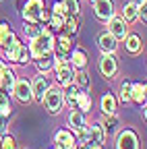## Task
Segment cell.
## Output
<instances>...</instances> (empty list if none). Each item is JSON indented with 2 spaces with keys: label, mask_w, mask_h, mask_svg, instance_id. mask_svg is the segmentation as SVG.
<instances>
[{
  "label": "cell",
  "mask_w": 147,
  "mask_h": 149,
  "mask_svg": "<svg viewBox=\"0 0 147 149\" xmlns=\"http://www.w3.org/2000/svg\"><path fill=\"white\" fill-rule=\"evenodd\" d=\"M54 44H56V33H54L48 25H42L40 35H35L33 40H29V44H27L31 60L40 58V56H44V54H52L54 52Z\"/></svg>",
  "instance_id": "obj_1"
},
{
  "label": "cell",
  "mask_w": 147,
  "mask_h": 149,
  "mask_svg": "<svg viewBox=\"0 0 147 149\" xmlns=\"http://www.w3.org/2000/svg\"><path fill=\"white\" fill-rule=\"evenodd\" d=\"M42 106L48 110V114H52V116L60 114L62 108H64V89L52 83L48 87V91L44 93V97H42Z\"/></svg>",
  "instance_id": "obj_2"
},
{
  "label": "cell",
  "mask_w": 147,
  "mask_h": 149,
  "mask_svg": "<svg viewBox=\"0 0 147 149\" xmlns=\"http://www.w3.org/2000/svg\"><path fill=\"white\" fill-rule=\"evenodd\" d=\"M2 52H4V60L10 62V64H19V66H23V64H29V62H31L29 48L19 40V37H15V42H13L8 48H4Z\"/></svg>",
  "instance_id": "obj_3"
},
{
  "label": "cell",
  "mask_w": 147,
  "mask_h": 149,
  "mask_svg": "<svg viewBox=\"0 0 147 149\" xmlns=\"http://www.w3.org/2000/svg\"><path fill=\"white\" fill-rule=\"evenodd\" d=\"M98 68H100V74L106 81H114L118 70H120L116 54H102L100 56V62H98Z\"/></svg>",
  "instance_id": "obj_4"
},
{
  "label": "cell",
  "mask_w": 147,
  "mask_h": 149,
  "mask_svg": "<svg viewBox=\"0 0 147 149\" xmlns=\"http://www.w3.org/2000/svg\"><path fill=\"white\" fill-rule=\"evenodd\" d=\"M54 81H56L58 87L66 89L68 85H72V77H75V68H72V64L68 62V58L64 62H58L54 64Z\"/></svg>",
  "instance_id": "obj_5"
},
{
  "label": "cell",
  "mask_w": 147,
  "mask_h": 149,
  "mask_svg": "<svg viewBox=\"0 0 147 149\" xmlns=\"http://www.w3.org/2000/svg\"><path fill=\"white\" fill-rule=\"evenodd\" d=\"M114 149H141V141L135 128H122L120 133L116 135V143Z\"/></svg>",
  "instance_id": "obj_6"
},
{
  "label": "cell",
  "mask_w": 147,
  "mask_h": 149,
  "mask_svg": "<svg viewBox=\"0 0 147 149\" xmlns=\"http://www.w3.org/2000/svg\"><path fill=\"white\" fill-rule=\"evenodd\" d=\"M46 8V0H25L21 6V19L29 23H40V15Z\"/></svg>",
  "instance_id": "obj_7"
},
{
  "label": "cell",
  "mask_w": 147,
  "mask_h": 149,
  "mask_svg": "<svg viewBox=\"0 0 147 149\" xmlns=\"http://www.w3.org/2000/svg\"><path fill=\"white\" fill-rule=\"evenodd\" d=\"M10 95H15V100L19 104H31L33 102V93H31V81L23 79V77H17L15 87L10 91Z\"/></svg>",
  "instance_id": "obj_8"
},
{
  "label": "cell",
  "mask_w": 147,
  "mask_h": 149,
  "mask_svg": "<svg viewBox=\"0 0 147 149\" xmlns=\"http://www.w3.org/2000/svg\"><path fill=\"white\" fill-rule=\"evenodd\" d=\"M106 31L120 44L124 37H126V33H128V25H126V21H124L120 15H114V17H110L108 21H106Z\"/></svg>",
  "instance_id": "obj_9"
},
{
  "label": "cell",
  "mask_w": 147,
  "mask_h": 149,
  "mask_svg": "<svg viewBox=\"0 0 147 149\" xmlns=\"http://www.w3.org/2000/svg\"><path fill=\"white\" fill-rule=\"evenodd\" d=\"M91 6H93L95 19H98V21H102V23H106L110 17L116 15V4H114V0H95Z\"/></svg>",
  "instance_id": "obj_10"
},
{
  "label": "cell",
  "mask_w": 147,
  "mask_h": 149,
  "mask_svg": "<svg viewBox=\"0 0 147 149\" xmlns=\"http://www.w3.org/2000/svg\"><path fill=\"white\" fill-rule=\"evenodd\" d=\"M15 81H17L15 68H13L6 60H2V62H0V89L6 91L8 95H10V91H13V87H15Z\"/></svg>",
  "instance_id": "obj_11"
},
{
  "label": "cell",
  "mask_w": 147,
  "mask_h": 149,
  "mask_svg": "<svg viewBox=\"0 0 147 149\" xmlns=\"http://www.w3.org/2000/svg\"><path fill=\"white\" fill-rule=\"evenodd\" d=\"M52 143L60 147V149H77V139H75V133H72L70 128H58L56 133H54V139Z\"/></svg>",
  "instance_id": "obj_12"
},
{
  "label": "cell",
  "mask_w": 147,
  "mask_h": 149,
  "mask_svg": "<svg viewBox=\"0 0 147 149\" xmlns=\"http://www.w3.org/2000/svg\"><path fill=\"white\" fill-rule=\"evenodd\" d=\"M50 85H52V81H50L48 74H44V72H38V74H35L33 81H31V93H33V100L42 104V97H44V93L48 91Z\"/></svg>",
  "instance_id": "obj_13"
},
{
  "label": "cell",
  "mask_w": 147,
  "mask_h": 149,
  "mask_svg": "<svg viewBox=\"0 0 147 149\" xmlns=\"http://www.w3.org/2000/svg\"><path fill=\"white\" fill-rule=\"evenodd\" d=\"M68 62L72 64L75 70H83L89 64V56H87V52L83 48H75V46H72V50L68 52Z\"/></svg>",
  "instance_id": "obj_14"
},
{
  "label": "cell",
  "mask_w": 147,
  "mask_h": 149,
  "mask_svg": "<svg viewBox=\"0 0 147 149\" xmlns=\"http://www.w3.org/2000/svg\"><path fill=\"white\" fill-rule=\"evenodd\" d=\"M106 130L102 126V122H87V143H106Z\"/></svg>",
  "instance_id": "obj_15"
},
{
  "label": "cell",
  "mask_w": 147,
  "mask_h": 149,
  "mask_svg": "<svg viewBox=\"0 0 147 149\" xmlns=\"http://www.w3.org/2000/svg\"><path fill=\"white\" fill-rule=\"evenodd\" d=\"M98 50H100L102 54H116L118 42H116L108 31H102V33L98 35Z\"/></svg>",
  "instance_id": "obj_16"
},
{
  "label": "cell",
  "mask_w": 147,
  "mask_h": 149,
  "mask_svg": "<svg viewBox=\"0 0 147 149\" xmlns=\"http://www.w3.org/2000/svg\"><path fill=\"white\" fill-rule=\"evenodd\" d=\"M124 50L126 54H131V56H139L143 52V40H141V35L139 33H126L124 37Z\"/></svg>",
  "instance_id": "obj_17"
},
{
  "label": "cell",
  "mask_w": 147,
  "mask_h": 149,
  "mask_svg": "<svg viewBox=\"0 0 147 149\" xmlns=\"http://www.w3.org/2000/svg\"><path fill=\"white\" fill-rule=\"evenodd\" d=\"M100 110H102V114H104V116L116 114V110H118V100H116L114 93L106 91L104 95L100 97Z\"/></svg>",
  "instance_id": "obj_18"
},
{
  "label": "cell",
  "mask_w": 147,
  "mask_h": 149,
  "mask_svg": "<svg viewBox=\"0 0 147 149\" xmlns=\"http://www.w3.org/2000/svg\"><path fill=\"white\" fill-rule=\"evenodd\" d=\"M147 100V85L145 81H133L131 83V102L137 106H145Z\"/></svg>",
  "instance_id": "obj_19"
},
{
  "label": "cell",
  "mask_w": 147,
  "mask_h": 149,
  "mask_svg": "<svg viewBox=\"0 0 147 149\" xmlns=\"http://www.w3.org/2000/svg\"><path fill=\"white\" fill-rule=\"evenodd\" d=\"M15 37H17V33H15V29L10 27V23L0 21V50L8 48V46L15 42Z\"/></svg>",
  "instance_id": "obj_20"
},
{
  "label": "cell",
  "mask_w": 147,
  "mask_h": 149,
  "mask_svg": "<svg viewBox=\"0 0 147 149\" xmlns=\"http://www.w3.org/2000/svg\"><path fill=\"white\" fill-rule=\"evenodd\" d=\"M81 91H83V89H79L75 83L68 85V87L64 89V106H66L68 110H77V102H79Z\"/></svg>",
  "instance_id": "obj_21"
},
{
  "label": "cell",
  "mask_w": 147,
  "mask_h": 149,
  "mask_svg": "<svg viewBox=\"0 0 147 149\" xmlns=\"http://www.w3.org/2000/svg\"><path fill=\"white\" fill-rule=\"evenodd\" d=\"M79 27H81V19H79V15H66L60 33H66V35H70V37H75V35L79 33Z\"/></svg>",
  "instance_id": "obj_22"
},
{
  "label": "cell",
  "mask_w": 147,
  "mask_h": 149,
  "mask_svg": "<svg viewBox=\"0 0 147 149\" xmlns=\"http://www.w3.org/2000/svg\"><path fill=\"white\" fill-rule=\"evenodd\" d=\"M137 8H139V4H135L133 0H128V2L122 4V8H120V17L126 21V25H131V23L137 21Z\"/></svg>",
  "instance_id": "obj_23"
},
{
  "label": "cell",
  "mask_w": 147,
  "mask_h": 149,
  "mask_svg": "<svg viewBox=\"0 0 147 149\" xmlns=\"http://www.w3.org/2000/svg\"><path fill=\"white\" fill-rule=\"evenodd\" d=\"M33 64H35V68H38V72L48 74L54 68V56L52 54H44V56H40V58H35Z\"/></svg>",
  "instance_id": "obj_24"
},
{
  "label": "cell",
  "mask_w": 147,
  "mask_h": 149,
  "mask_svg": "<svg viewBox=\"0 0 147 149\" xmlns=\"http://www.w3.org/2000/svg\"><path fill=\"white\" fill-rule=\"evenodd\" d=\"M85 116L87 114H83L81 110H70V114H68V128L70 130H77V128L85 126L87 124V118Z\"/></svg>",
  "instance_id": "obj_25"
},
{
  "label": "cell",
  "mask_w": 147,
  "mask_h": 149,
  "mask_svg": "<svg viewBox=\"0 0 147 149\" xmlns=\"http://www.w3.org/2000/svg\"><path fill=\"white\" fill-rule=\"evenodd\" d=\"M0 116L4 120H8L13 116V104H10V95L6 91L0 89Z\"/></svg>",
  "instance_id": "obj_26"
},
{
  "label": "cell",
  "mask_w": 147,
  "mask_h": 149,
  "mask_svg": "<svg viewBox=\"0 0 147 149\" xmlns=\"http://www.w3.org/2000/svg\"><path fill=\"white\" fill-rule=\"evenodd\" d=\"M100 122H102V126H104V130H106V135H114V133H118V124H120V120H118L116 114L104 116Z\"/></svg>",
  "instance_id": "obj_27"
},
{
  "label": "cell",
  "mask_w": 147,
  "mask_h": 149,
  "mask_svg": "<svg viewBox=\"0 0 147 149\" xmlns=\"http://www.w3.org/2000/svg\"><path fill=\"white\" fill-rule=\"evenodd\" d=\"M131 83L133 81H128V79H124L122 83H120V87H118V104H131Z\"/></svg>",
  "instance_id": "obj_28"
},
{
  "label": "cell",
  "mask_w": 147,
  "mask_h": 149,
  "mask_svg": "<svg viewBox=\"0 0 147 149\" xmlns=\"http://www.w3.org/2000/svg\"><path fill=\"white\" fill-rule=\"evenodd\" d=\"M93 108V100H91V93L85 89L81 91V95H79V102H77V110H81L83 114H87V112Z\"/></svg>",
  "instance_id": "obj_29"
},
{
  "label": "cell",
  "mask_w": 147,
  "mask_h": 149,
  "mask_svg": "<svg viewBox=\"0 0 147 149\" xmlns=\"http://www.w3.org/2000/svg\"><path fill=\"white\" fill-rule=\"evenodd\" d=\"M72 83H75L79 89H89V85H91V79H89V74H87V70L83 68V70H75V77H72Z\"/></svg>",
  "instance_id": "obj_30"
},
{
  "label": "cell",
  "mask_w": 147,
  "mask_h": 149,
  "mask_svg": "<svg viewBox=\"0 0 147 149\" xmlns=\"http://www.w3.org/2000/svg\"><path fill=\"white\" fill-rule=\"evenodd\" d=\"M42 31V25L40 23H29V21H23V35L27 40H33L35 35H40Z\"/></svg>",
  "instance_id": "obj_31"
},
{
  "label": "cell",
  "mask_w": 147,
  "mask_h": 149,
  "mask_svg": "<svg viewBox=\"0 0 147 149\" xmlns=\"http://www.w3.org/2000/svg\"><path fill=\"white\" fill-rule=\"evenodd\" d=\"M64 19H66V15H54V13H52V19H50L48 27H50L54 33H60V31H62V25H64Z\"/></svg>",
  "instance_id": "obj_32"
},
{
  "label": "cell",
  "mask_w": 147,
  "mask_h": 149,
  "mask_svg": "<svg viewBox=\"0 0 147 149\" xmlns=\"http://www.w3.org/2000/svg\"><path fill=\"white\" fill-rule=\"evenodd\" d=\"M66 15H81V0H62Z\"/></svg>",
  "instance_id": "obj_33"
},
{
  "label": "cell",
  "mask_w": 147,
  "mask_h": 149,
  "mask_svg": "<svg viewBox=\"0 0 147 149\" xmlns=\"http://www.w3.org/2000/svg\"><path fill=\"white\" fill-rule=\"evenodd\" d=\"M19 145H17V139L13 135H2V139H0V149H17Z\"/></svg>",
  "instance_id": "obj_34"
},
{
  "label": "cell",
  "mask_w": 147,
  "mask_h": 149,
  "mask_svg": "<svg viewBox=\"0 0 147 149\" xmlns=\"http://www.w3.org/2000/svg\"><path fill=\"white\" fill-rule=\"evenodd\" d=\"M137 21H141V23L147 21V2L139 4V8H137Z\"/></svg>",
  "instance_id": "obj_35"
},
{
  "label": "cell",
  "mask_w": 147,
  "mask_h": 149,
  "mask_svg": "<svg viewBox=\"0 0 147 149\" xmlns=\"http://www.w3.org/2000/svg\"><path fill=\"white\" fill-rule=\"evenodd\" d=\"M52 13H54V15H66V8H64V4H62V0H54Z\"/></svg>",
  "instance_id": "obj_36"
},
{
  "label": "cell",
  "mask_w": 147,
  "mask_h": 149,
  "mask_svg": "<svg viewBox=\"0 0 147 149\" xmlns=\"http://www.w3.org/2000/svg\"><path fill=\"white\" fill-rule=\"evenodd\" d=\"M83 147H85V149H104L102 143H85Z\"/></svg>",
  "instance_id": "obj_37"
},
{
  "label": "cell",
  "mask_w": 147,
  "mask_h": 149,
  "mask_svg": "<svg viewBox=\"0 0 147 149\" xmlns=\"http://www.w3.org/2000/svg\"><path fill=\"white\" fill-rule=\"evenodd\" d=\"M141 118H143V120L147 118V112H145V106H141Z\"/></svg>",
  "instance_id": "obj_38"
},
{
  "label": "cell",
  "mask_w": 147,
  "mask_h": 149,
  "mask_svg": "<svg viewBox=\"0 0 147 149\" xmlns=\"http://www.w3.org/2000/svg\"><path fill=\"white\" fill-rule=\"evenodd\" d=\"M135 4H143V2H147V0H133Z\"/></svg>",
  "instance_id": "obj_39"
},
{
  "label": "cell",
  "mask_w": 147,
  "mask_h": 149,
  "mask_svg": "<svg viewBox=\"0 0 147 149\" xmlns=\"http://www.w3.org/2000/svg\"><path fill=\"white\" fill-rule=\"evenodd\" d=\"M2 126H4V118L0 116V130H2Z\"/></svg>",
  "instance_id": "obj_40"
},
{
  "label": "cell",
  "mask_w": 147,
  "mask_h": 149,
  "mask_svg": "<svg viewBox=\"0 0 147 149\" xmlns=\"http://www.w3.org/2000/svg\"><path fill=\"white\" fill-rule=\"evenodd\" d=\"M87 2H89V4H93V2H95V0H87Z\"/></svg>",
  "instance_id": "obj_41"
},
{
  "label": "cell",
  "mask_w": 147,
  "mask_h": 149,
  "mask_svg": "<svg viewBox=\"0 0 147 149\" xmlns=\"http://www.w3.org/2000/svg\"><path fill=\"white\" fill-rule=\"evenodd\" d=\"M77 149H85V147H83V145H79V147H77Z\"/></svg>",
  "instance_id": "obj_42"
},
{
  "label": "cell",
  "mask_w": 147,
  "mask_h": 149,
  "mask_svg": "<svg viewBox=\"0 0 147 149\" xmlns=\"http://www.w3.org/2000/svg\"><path fill=\"white\" fill-rule=\"evenodd\" d=\"M17 149H27V147H17Z\"/></svg>",
  "instance_id": "obj_43"
},
{
  "label": "cell",
  "mask_w": 147,
  "mask_h": 149,
  "mask_svg": "<svg viewBox=\"0 0 147 149\" xmlns=\"http://www.w3.org/2000/svg\"><path fill=\"white\" fill-rule=\"evenodd\" d=\"M54 149H60V147H56V145H54Z\"/></svg>",
  "instance_id": "obj_44"
},
{
  "label": "cell",
  "mask_w": 147,
  "mask_h": 149,
  "mask_svg": "<svg viewBox=\"0 0 147 149\" xmlns=\"http://www.w3.org/2000/svg\"><path fill=\"white\" fill-rule=\"evenodd\" d=\"M0 62H2V58H0Z\"/></svg>",
  "instance_id": "obj_45"
}]
</instances>
